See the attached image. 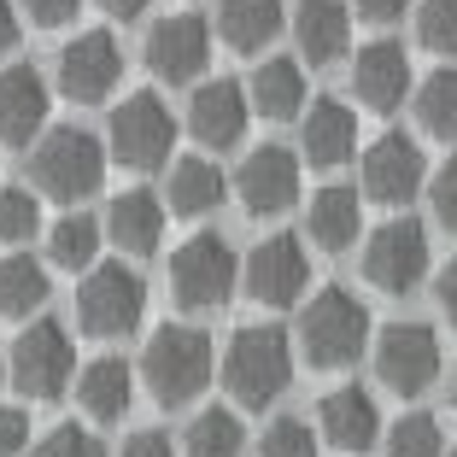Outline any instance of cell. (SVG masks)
Segmentation results:
<instances>
[{
  "mask_svg": "<svg viewBox=\"0 0 457 457\" xmlns=\"http://www.w3.org/2000/svg\"><path fill=\"white\" fill-rule=\"evenodd\" d=\"M41 228V200L36 188H0V241L18 246Z\"/></svg>",
  "mask_w": 457,
  "mask_h": 457,
  "instance_id": "cell-34",
  "label": "cell"
},
{
  "mask_svg": "<svg viewBox=\"0 0 457 457\" xmlns=\"http://www.w3.org/2000/svg\"><path fill=\"white\" fill-rule=\"evenodd\" d=\"M241 445H246V428L235 411H200L188 440H182V457H241Z\"/></svg>",
  "mask_w": 457,
  "mask_h": 457,
  "instance_id": "cell-31",
  "label": "cell"
},
{
  "mask_svg": "<svg viewBox=\"0 0 457 457\" xmlns=\"http://www.w3.org/2000/svg\"><path fill=\"white\" fill-rule=\"evenodd\" d=\"M253 112H264V118L287 123V118H305V71H299V59H264V65L253 71Z\"/></svg>",
  "mask_w": 457,
  "mask_h": 457,
  "instance_id": "cell-26",
  "label": "cell"
},
{
  "mask_svg": "<svg viewBox=\"0 0 457 457\" xmlns=\"http://www.w3.org/2000/svg\"><path fill=\"white\" fill-rule=\"evenodd\" d=\"M6 376L18 381V393L29 399H59L77 376V346H71V328L59 317H29L18 328L12 352H6Z\"/></svg>",
  "mask_w": 457,
  "mask_h": 457,
  "instance_id": "cell-5",
  "label": "cell"
},
{
  "mask_svg": "<svg viewBox=\"0 0 457 457\" xmlns=\"http://www.w3.org/2000/svg\"><path fill=\"white\" fill-rule=\"evenodd\" d=\"M363 276H370V287H381V294H393V299L417 294L422 276H428V228L411 223V217L381 223L376 235L363 241Z\"/></svg>",
  "mask_w": 457,
  "mask_h": 457,
  "instance_id": "cell-10",
  "label": "cell"
},
{
  "mask_svg": "<svg viewBox=\"0 0 457 457\" xmlns=\"http://www.w3.org/2000/svg\"><path fill=\"white\" fill-rule=\"evenodd\" d=\"M0 381H6V352H0Z\"/></svg>",
  "mask_w": 457,
  "mask_h": 457,
  "instance_id": "cell-46",
  "label": "cell"
},
{
  "mask_svg": "<svg viewBox=\"0 0 457 457\" xmlns=\"http://www.w3.org/2000/svg\"><path fill=\"white\" fill-rule=\"evenodd\" d=\"M317 428H323V440L340 445V452H370V445L381 440V411H376V399L352 381V387L323 393V404H317Z\"/></svg>",
  "mask_w": 457,
  "mask_h": 457,
  "instance_id": "cell-20",
  "label": "cell"
},
{
  "mask_svg": "<svg viewBox=\"0 0 457 457\" xmlns=\"http://www.w3.org/2000/svg\"><path fill=\"white\" fill-rule=\"evenodd\" d=\"M417 36L428 54L457 59V0H422L417 6Z\"/></svg>",
  "mask_w": 457,
  "mask_h": 457,
  "instance_id": "cell-33",
  "label": "cell"
},
{
  "mask_svg": "<svg viewBox=\"0 0 457 457\" xmlns=\"http://www.w3.org/2000/svg\"><path fill=\"white\" fill-rule=\"evenodd\" d=\"M404 6L411 0H352V12L370 18V24H393V18H404Z\"/></svg>",
  "mask_w": 457,
  "mask_h": 457,
  "instance_id": "cell-42",
  "label": "cell"
},
{
  "mask_svg": "<svg viewBox=\"0 0 457 457\" xmlns=\"http://www.w3.org/2000/svg\"><path fill=\"white\" fill-rule=\"evenodd\" d=\"M106 235L123 258H153L164 241V200L147 188H123L106 205Z\"/></svg>",
  "mask_w": 457,
  "mask_h": 457,
  "instance_id": "cell-21",
  "label": "cell"
},
{
  "mask_svg": "<svg viewBox=\"0 0 457 457\" xmlns=\"http://www.w3.org/2000/svg\"><path fill=\"white\" fill-rule=\"evenodd\" d=\"M29 176H36V194H47L59 205H82L88 194H100L106 147L88 129H47L29 153Z\"/></svg>",
  "mask_w": 457,
  "mask_h": 457,
  "instance_id": "cell-4",
  "label": "cell"
},
{
  "mask_svg": "<svg viewBox=\"0 0 457 457\" xmlns=\"http://www.w3.org/2000/svg\"><path fill=\"white\" fill-rule=\"evenodd\" d=\"M370 346V305L346 287H323L299 317V352L311 370H346Z\"/></svg>",
  "mask_w": 457,
  "mask_h": 457,
  "instance_id": "cell-3",
  "label": "cell"
},
{
  "mask_svg": "<svg viewBox=\"0 0 457 457\" xmlns=\"http://www.w3.org/2000/svg\"><path fill=\"white\" fill-rule=\"evenodd\" d=\"M59 95L77 100V106H100V100H112V88H118L123 77V47L112 29H82V36H71L65 47H59Z\"/></svg>",
  "mask_w": 457,
  "mask_h": 457,
  "instance_id": "cell-13",
  "label": "cell"
},
{
  "mask_svg": "<svg viewBox=\"0 0 457 457\" xmlns=\"http://www.w3.org/2000/svg\"><path fill=\"white\" fill-rule=\"evenodd\" d=\"M100 235H106V223H95V217H82V212H65L47 228V264L54 270H95Z\"/></svg>",
  "mask_w": 457,
  "mask_h": 457,
  "instance_id": "cell-29",
  "label": "cell"
},
{
  "mask_svg": "<svg viewBox=\"0 0 457 457\" xmlns=\"http://www.w3.org/2000/svg\"><path fill=\"white\" fill-rule=\"evenodd\" d=\"M445 457H457V440H452V452H445Z\"/></svg>",
  "mask_w": 457,
  "mask_h": 457,
  "instance_id": "cell-47",
  "label": "cell"
},
{
  "mask_svg": "<svg viewBox=\"0 0 457 457\" xmlns=\"http://www.w3.org/2000/svg\"><path fill=\"white\" fill-rule=\"evenodd\" d=\"M434 299H440V311H445V323L457 328V253H452V264L440 270V282H434Z\"/></svg>",
  "mask_w": 457,
  "mask_h": 457,
  "instance_id": "cell-41",
  "label": "cell"
},
{
  "mask_svg": "<svg viewBox=\"0 0 457 457\" xmlns=\"http://www.w3.org/2000/svg\"><path fill=\"white\" fill-rule=\"evenodd\" d=\"M47 264H36L29 253H6L0 258V317H29L47 305Z\"/></svg>",
  "mask_w": 457,
  "mask_h": 457,
  "instance_id": "cell-28",
  "label": "cell"
},
{
  "mask_svg": "<svg viewBox=\"0 0 457 457\" xmlns=\"http://www.w3.org/2000/svg\"><path fill=\"white\" fill-rule=\"evenodd\" d=\"M36 457H106V445H100V434L77 428V422H59V428L36 445Z\"/></svg>",
  "mask_w": 457,
  "mask_h": 457,
  "instance_id": "cell-36",
  "label": "cell"
},
{
  "mask_svg": "<svg viewBox=\"0 0 457 457\" xmlns=\"http://www.w3.org/2000/svg\"><path fill=\"white\" fill-rule=\"evenodd\" d=\"M305 282H311V258H305V241H299V235H264L241 264L246 299H253V305H270V311L299 305Z\"/></svg>",
  "mask_w": 457,
  "mask_h": 457,
  "instance_id": "cell-11",
  "label": "cell"
},
{
  "mask_svg": "<svg viewBox=\"0 0 457 457\" xmlns=\"http://www.w3.org/2000/svg\"><path fill=\"white\" fill-rule=\"evenodd\" d=\"M212 370H217L212 335H205V328H188V323H164L159 335L147 340V352H141V376H147V387H153L159 404H194L212 387Z\"/></svg>",
  "mask_w": 457,
  "mask_h": 457,
  "instance_id": "cell-2",
  "label": "cell"
},
{
  "mask_svg": "<svg viewBox=\"0 0 457 457\" xmlns=\"http://www.w3.org/2000/svg\"><path fill=\"white\" fill-rule=\"evenodd\" d=\"M24 12H29V24L59 29V24H71V18L82 12V0H24Z\"/></svg>",
  "mask_w": 457,
  "mask_h": 457,
  "instance_id": "cell-39",
  "label": "cell"
},
{
  "mask_svg": "<svg viewBox=\"0 0 457 457\" xmlns=\"http://www.w3.org/2000/svg\"><path fill=\"white\" fill-rule=\"evenodd\" d=\"M287 6L282 0H217V36L235 54H264L270 36H282Z\"/></svg>",
  "mask_w": 457,
  "mask_h": 457,
  "instance_id": "cell-24",
  "label": "cell"
},
{
  "mask_svg": "<svg viewBox=\"0 0 457 457\" xmlns=\"http://www.w3.org/2000/svg\"><path fill=\"white\" fill-rule=\"evenodd\" d=\"M376 376L387 393L417 399L440 381V335L428 323H393L376 340Z\"/></svg>",
  "mask_w": 457,
  "mask_h": 457,
  "instance_id": "cell-12",
  "label": "cell"
},
{
  "mask_svg": "<svg viewBox=\"0 0 457 457\" xmlns=\"http://www.w3.org/2000/svg\"><path fill=\"white\" fill-rule=\"evenodd\" d=\"M235 282H241V258H235V246H228L223 235H212V228L188 235V241L170 253V299L182 311L223 305V299L235 294Z\"/></svg>",
  "mask_w": 457,
  "mask_h": 457,
  "instance_id": "cell-6",
  "label": "cell"
},
{
  "mask_svg": "<svg viewBox=\"0 0 457 457\" xmlns=\"http://www.w3.org/2000/svg\"><path fill=\"white\" fill-rule=\"evenodd\" d=\"M246 118H253V95H246L235 77L200 82L194 100H188V129L205 153H228L246 135Z\"/></svg>",
  "mask_w": 457,
  "mask_h": 457,
  "instance_id": "cell-16",
  "label": "cell"
},
{
  "mask_svg": "<svg viewBox=\"0 0 457 457\" xmlns=\"http://www.w3.org/2000/svg\"><path fill=\"white\" fill-rule=\"evenodd\" d=\"M18 47V12H12V0H0V59Z\"/></svg>",
  "mask_w": 457,
  "mask_h": 457,
  "instance_id": "cell-43",
  "label": "cell"
},
{
  "mask_svg": "<svg viewBox=\"0 0 457 457\" xmlns=\"http://www.w3.org/2000/svg\"><path fill=\"white\" fill-rule=\"evenodd\" d=\"M147 317V282L123 264L88 270V282L77 287V328L95 340H118Z\"/></svg>",
  "mask_w": 457,
  "mask_h": 457,
  "instance_id": "cell-7",
  "label": "cell"
},
{
  "mask_svg": "<svg viewBox=\"0 0 457 457\" xmlns=\"http://www.w3.org/2000/svg\"><path fill=\"white\" fill-rule=\"evenodd\" d=\"M363 228V200L358 188H317L305 205V235L311 246H323V253H346L358 241Z\"/></svg>",
  "mask_w": 457,
  "mask_h": 457,
  "instance_id": "cell-23",
  "label": "cell"
},
{
  "mask_svg": "<svg viewBox=\"0 0 457 457\" xmlns=\"http://www.w3.org/2000/svg\"><path fill=\"white\" fill-rule=\"evenodd\" d=\"M299 153L317 170H340L358 153V118H352L346 100H311L305 129H299Z\"/></svg>",
  "mask_w": 457,
  "mask_h": 457,
  "instance_id": "cell-22",
  "label": "cell"
},
{
  "mask_svg": "<svg viewBox=\"0 0 457 457\" xmlns=\"http://www.w3.org/2000/svg\"><path fill=\"white\" fill-rule=\"evenodd\" d=\"M352 95L370 112H399L404 95H411V54H404L399 41L358 47V59H352Z\"/></svg>",
  "mask_w": 457,
  "mask_h": 457,
  "instance_id": "cell-17",
  "label": "cell"
},
{
  "mask_svg": "<svg viewBox=\"0 0 457 457\" xmlns=\"http://www.w3.org/2000/svg\"><path fill=\"white\" fill-rule=\"evenodd\" d=\"M47 82L36 65H6L0 71V141L6 147H29L41 129H47Z\"/></svg>",
  "mask_w": 457,
  "mask_h": 457,
  "instance_id": "cell-18",
  "label": "cell"
},
{
  "mask_svg": "<svg viewBox=\"0 0 457 457\" xmlns=\"http://www.w3.org/2000/svg\"><path fill=\"white\" fill-rule=\"evenodd\" d=\"M387 457H445V428L428 411H404L387 428Z\"/></svg>",
  "mask_w": 457,
  "mask_h": 457,
  "instance_id": "cell-32",
  "label": "cell"
},
{
  "mask_svg": "<svg viewBox=\"0 0 457 457\" xmlns=\"http://www.w3.org/2000/svg\"><path fill=\"white\" fill-rule=\"evenodd\" d=\"M294 340H287V328L276 323H253V328H235V340H228L223 352V387L235 404H246V411H264V404H276L287 393V381H294Z\"/></svg>",
  "mask_w": 457,
  "mask_h": 457,
  "instance_id": "cell-1",
  "label": "cell"
},
{
  "mask_svg": "<svg viewBox=\"0 0 457 457\" xmlns=\"http://www.w3.org/2000/svg\"><path fill=\"white\" fill-rule=\"evenodd\" d=\"M358 188H363V200H376V205H411L428 188V159H422V147L404 129H387L363 147Z\"/></svg>",
  "mask_w": 457,
  "mask_h": 457,
  "instance_id": "cell-9",
  "label": "cell"
},
{
  "mask_svg": "<svg viewBox=\"0 0 457 457\" xmlns=\"http://www.w3.org/2000/svg\"><path fill=\"white\" fill-rule=\"evenodd\" d=\"M287 24H294V47H299L305 65H335V59H346L352 6H340V0H299L294 12H287Z\"/></svg>",
  "mask_w": 457,
  "mask_h": 457,
  "instance_id": "cell-19",
  "label": "cell"
},
{
  "mask_svg": "<svg viewBox=\"0 0 457 457\" xmlns=\"http://www.w3.org/2000/svg\"><path fill=\"white\" fill-rule=\"evenodd\" d=\"M452 404H457V370H452Z\"/></svg>",
  "mask_w": 457,
  "mask_h": 457,
  "instance_id": "cell-45",
  "label": "cell"
},
{
  "mask_svg": "<svg viewBox=\"0 0 457 457\" xmlns=\"http://www.w3.org/2000/svg\"><path fill=\"white\" fill-rule=\"evenodd\" d=\"M129 393H135V376H129V363L123 358H95V363H82V376H77V404L88 411L95 422H118L123 411H129Z\"/></svg>",
  "mask_w": 457,
  "mask_h": 457,
  "instance_id": "cell-25",
  "label": "cell"
},
{
  "mask_svg": "<svg viewBox=\"0 0 457 457\" xmlns=\"http://www.w3.org/2000/svg\"><path fill=\"white\" fill-rule=\"evenodd\" d=\"M100 6H106L112 18H141V12L153 6V0H100Z\"/></svg>",
  "mask_w": 457,
  "mask_h": 457,
  "instance_id": "cell-44",
  "label": "cell"
},
{
  "mask_svg": "<svg viewBox=\"0 0 457 457\" xmlns=\"http://www.w3.org/2000/svg\"><path fill=\"white\" fill-rule=\"evenodd\" d=\"M235 188H241V205L253 217H282L299 200V153L276 147V141L253 147L235 170Z\"/></svg>",
  "mask_w": 457,
  "mask_h": 457,
  "instance_id": "cell-15",
  "label": "cell"
},
{
  "mask_svg": "<svg viewBox=\"0 0 457 457\" xmlns=\"http://www.w3.org/2000/svg\"><path fill=\"white\" fill-rule=\"evenodd\" d=\"M205 65H212V24L200 12H176L153 24L147 71L159 82H194V77H205Z\"/></svg>",
  "mask_w": 457,
  "mask_h": 457,
  "instance_id": "cell-14",
  "label": "cell"
},
{
  "mask_svg": "<svg viewBox=\"0 0 457 457\" xmlns=\"http://www.w3.org/2000/svg\"><path fill=\"white\" fill-rule=\"evenodd\" d=\"M118 457H176V445H170V434L141 428V434H129V440H123V452H118Z\"/></svg>",
  "mask_w": 457,
  "mask_h": 457,
  "instance_id": "cell-40",
  "label": "cell"
},
{
  "mask_svg": "<svg viewBox=\"0 0 457 457\" xmlns=\"http://www.w3.org/2000/svg\"><path fill=\"white\" fill-rule=\"evenodd\" d=\"M164 194H170L176 217H205V212L223 205L228 182H223V170H217L212 159H170V182H164Z\"/></svg>",
  "mask_w": 457,
  "mask_h": 457,
  "instance_id": "cell-27",
  "label": "cell"
},
{
  "mask_svg": "<svg viewBox=\"0 0 457 457\" xmlns=\"http://www.w3.org/2000/svg\"><path fill=\"white\" fill-rule=\"evenodd\" d=\"M29 445V411L24 404H0V457H18Z\"/></svg>",
  "mask_w": 457,
  "mask_h": 457,
  "instance_id": "cell-38",
  "label": "cell"
},
{
  "mask_svg": "<svg viewBox=\"0 0 457 457\" xmlns=\"http://www.w3.org/2000/svg\"><path fill=\"white\" fill-rule=\"evenodd\" d=\"M112 159L129 164V170H164L170 164V147H176V118L153 88L129 95L118 112H112Z\"/></svg>",
  "mask_w": 457,
  "mask_h": 457,
  "instance_id": "cell-8",
  "label": "cell"
},
{
  "mask_svg": "<svg viewBox=\"0 0 457 457\" xmlns=\"http://www.w3.org/2000/svg\"><path fill=\"white\" fill-rule=\"evenodd\" d=\"M428 205H434V217H440L445 228H457V153L440 164V170H428Z\"/></svg>",
  "mask_w": 457,
  "mask_h": 457,
  "instance_id": "cell-37",
  "label": "cell"
},
{
  "mask_svg": "<svg viewBox=\"0 0 457 457\" xmlns=\"http://www.w3.org/2000/svg\"><path fill=\"white\" fill-rule=\"evenodd\" d=\"M258 457H317V434L299 417H276L258 434Z\"/></svg>",
  "mask_w": 457,
  "mask_h": 457,
  "instance_id": "cell-35",
  "label": "cell"
},
{
  "mask_svg": "<svg viewBox=\"0 0 457 457\" xmlns=\"http://www.w3.org/2000/svg\"><path fill=\"white\" fill-rule=\"evenodd\" d=\"M417 123L440 141H457V65H440L417 82Z\"/></svg>",
  "mask_w": 457,
  "mask_h": 457,
  "instance_id": "cell-30",
  "label": "cell"
}]
</instances>
